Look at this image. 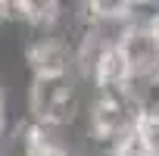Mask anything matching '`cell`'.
Here are the masks:
<instances>
[{"label": "cell", "mask_w": 159, "mask_h": 156, "mask_svg": "<svg viewBox=\"0 0 159 156\" xmlns=\"http://www.w3.org/2000/svg\"><path fill=\"white\" fill-rule=\"evenodd\" d=\"M25 66H28L31 78H72L75 75V44H69L59 34L28 38Z\"/></svg>", "instance_id": "cell-1"}]
</instances>
